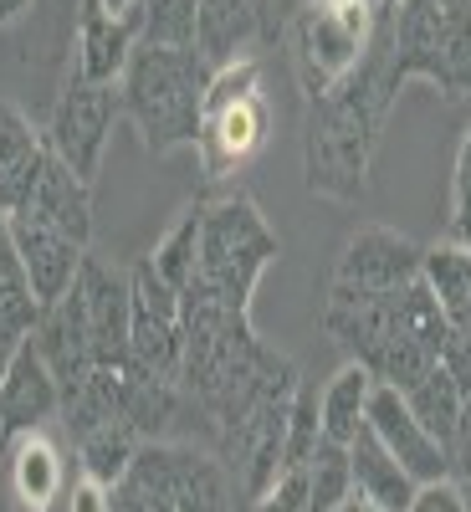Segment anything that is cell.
I'll use <instances>...</instances> for the list:
<instances>
[{
	"instance_id": "1f68e13d",
	"label": "cell",
	"mask_w": 471,
	"mask_h": 512,
	"mask_svg": "<svg viewBox=\"0 0 471 512\" xmlns=\"http://www.w3.org/2000/svg\"><path fill=\"white\" fill-rule=\"evenodd\" d=\"M446 241L471 246V128L456 149V169H451V210H446Z\"/></svg>"
},
{
	"instance_id": "d6986e66",
	"label": "cell",
	"mask_w": 471,
	"mask_h": 512,
	"mask_svg": "<svg viewBox=\"0 0 471 512\" xmlns=\"http://www.w3.org/2000/svg\"><path fill=\"white\" fill-rule=\"evenodd\" d=\"M52 149H47V134L16 108L0 98V210L16 216L26 205V195L36 190L41 169H47Z\"/></svg>"
},
{
	"instance_id": "5b68a950",
	"label": "cell",
	"mask_w": 471,
	"mask_h": 512,
	"mask_svg": "<svg viewBox=\"0 0 471 512\" xmlns=\"http://www.w3.org/2000/svg\"><path fill=\"white\" fill-rule=\"evenodd\" d=\"M277 251V231L251 195L236 190L221 200H200V272L185 292H205L210 303L231 313H251V297L277 262Z\"/></svg>"
},
{
	"instance_id": "6da1fadb",
	"label": "cell",
	"mask_w": 471,
	"mask_h": 512,
	"mask_svg": "<svg viewBox=\"0 0 471 512\" xmlns=\"http://www.w3.org/2000/svg\"><path fill=\"white\" fill-rule=\"evenodd\" d=\"M395 93L400 88L390 82V62H384V31H374L369 57L303 113V175L313 195L338 205L364 200L374 144L395 108Z\"/></svg>"
},
{
	"instance_id": "484cf974",
	"label": "cell",
	"mask_w": 471,
	"mask_h": 512,
	"mask_svg": "<svg viewBox=\"0 0 471 512\" xmlns=\"http://www.w3.org/2000/svg\"><path fill=\"white\" fill-rule=\"evenodd\" d=\"M72 446H77V472L98 477L103 487H118L128 477V466H134L144 436L128 420H103V425H93V431H82Z\"/></svg>"
},
{
	"instance_id": "e0dca14e",
	"label": "cell",
	"mask_w": 471,
	"mask_h": 512,
	"mask_svg": "<svg viewBox=\"0 0 471 512\" xmlns=\"http://www.w3.org/2000/svg\"><path fill=\"white\" fill-rule=\"evenodd\" d=\"M11 236H16L21 267L31 277V292H36L41 308L57 303L62 292H72L82 262H88V246L52 231V226H41V221H31V216H11Z\"/></svg>"
},
{
	"instance_id": "9c48e42d",
	"label": "cell",
	"mask_w": 471,
	"mask_h": 512,
	"mask_svg": "<svg viewBox=\"0 0 471 512\" xmlns=\"http://www.w3.org/2000/svg\"><path fill=\"white\" fill-rule=\"evenodd\" d=\"M128 292H134V323H128V364L144 374L180 379L185 364V328H180V292L169 287L149 256H139L128 272Z\"/></svg>"
},
{
	"instance_id": "f35d334b",
	"label": "cell",
	"mask_w": 471,
	"mask_h": 512,
	"mask_svg": "<svg viewBox=\"0 0 471 512\" xmlns=\"http://www.w3.org/2000/svg\"><path fill=\"white\" fill-rule=\"evenodd\" d=\"M395 6H400V0H374V11H379V21H384V16H390Z\"/></svg>"
},
{
	"instance_id": "4fadbf2b",
	"label": "cell",
	"mask_w": 471,
	"mask_h": 512,
	"mask_svg": "<svg viewBox=\"0 0 471 512\" xmlns=\"http://www.w3.org/2000/svg\"><path fill=\"white\" fill-rule=\"evenodd\" d=\"M77 297H82V313H88L98 369L128 364V323H134V292H128V277L113 262H103V256L88 251V262H82V272H77Z\"/></svg>"
},
{
	"instance_id": "9a60e30c",
	"label": "cell",
	"mask_w": 471,
	"mask_h": 512,
	"mask_svg": "<svg viewBox=\"0 0 471 512\" xmlns=\"http://www.w3.org/2000/svg\"><path fill=\"white\" fill-rule=\"evenodd\" d=\"M0 461H6V472H0V477H6L11 502L21 512H57L62 507L72 472H67L62 446L47 431H31V436L6 441V456H0Z\"/></svg>"
},
{
	"instance_id": "8d00e7d4",
	"label": "cell",
	"mask_w": 471,
	"mask_h": 512,
	"mask_svg": "<svg viewBox=\"0 0 471 512\" xmlns=\"http://www.w3.org/2000/svg\"><path fill=\"white\" fill-rule=\"evenodd\" d=\"M134 6H139V0H103V11H113V16H128Z\"/></svg>"
},
{
	"instance_id": "30bf717a",
	"label": "cell",
	"mask_w": 471,
	"mask_h": 512,
	"mask_svg": "<svg viewBox=\"0 0 471 512\" xmlns=\"http://www.w3.org/2000/svg\"><path fill=\"white\" fill-rule=\"evenodd\" d=\"M113 118H118V88H98V82H82L72 77L57 108H52V123H47V149L72 169L77 180H98V164H103V149H108V134H113Z\"/></svg>"
},
{
	"instance_id": "d6a6232c",
	"label": "cell",
	"mask_w": 471,
	"mask_h": 512,
	"mask_svg": "<svg viewBox=\"0 0 471 512\" xmlns=\"http://www.w3.org/2000/svg\"><path fill=\"white\" fill-rule=\"evenodd\" d=\"M251 512H308V477H303V466L282 472L262 497L251 502Z\"/></svg>"
},
{
	"instance_id": "ac0fdd59",
	"label": "cell",
	"mask_w": 471,
	"mask_h": 512,
	"mask_svg": "<svg viewBox=\"0 0 471 512\" xmlns=\"http://www.w3.org/2000/svg\"><path fill=\"white\" fill-rule=\"evenodd\" d=\"M139 47L134 16H113L103 11V0H82L77 16V57H72V77L98 82V88H118V77Z\"/></svg>"
},
{
	"instance_id": "7402d4cb",
	"label": "cell",
	"mask_w": 471,
	"mask_h": 512,
	"mask_svg": "<svg viewBox=\"0 0 471 512\" xmlns=\"http://www.w3.org/2000/svg\"><path fill=\"white\" fill-rule=\"evenodd\" d=\"M349 466H354V502H364L374 512H405L410 507L415 477L379 446V436L369 431V425L349 441Z\"/></svg>"
},
{
	"instance_id": "f546056e",
	"label": "cell",
	"mask_w": 471,
	"mask_h": 512,
	"mask_svg": "<svg viewBox=\"0 0 471 512\" xmlns=\"http://www.w3.org/2000/svg\"><path fill=\"white\" fill-rule=\"evenodd\" d=\"M149 262L175 292H185L195 282V272H200V205H190L185 216L164 231V241L149 251Z\"/></svg>"
},
{
	"instance_id": "7c38bea8",
	"label": "cell",
	"mask_w": 471,
	"mask_h": 512,
	"mask_svg": "<svg viewBox=\"0 0 471 512\" xmlns=\"http://www.w3.org/2000/svg\"><path fill=\"white\" fill-rule=\"evenodd\" d=\"M369 431L379 436V446L390 451L405 472L415 477V487L425 482H446L451 477V451L425 431V425L415 420V410L405 405L400 390H390V384H374V395H369Z\"/></svg>"
},
{
	"instance_id": "60d3db41",
	"label": "cell",
	"mask_w": 471,
	"mask_h": 512,
	"mask_svg": "<svg viewBox=\"0 0 471 512\" xmlns=\"http://www.w3.org/2000/svg\"><path fill=\"white\" fill-rule=\"evenodd\" d=\"M0 456H6V425H0Z\"/></svg>"
},
{
	"instance_id": "d590c367",
	"label": "cell",
	"mask_w": 471,
	"mask_h": 512,
	"mask_svg": "<svg viewBox=\"0 0 471 512\" xmlns=\"http://www.w3.org/2000/svg\"><path fill=\"white\" fill-rule=\"evenodd\" d=\"M26 6H31V0H0V26H11Z\"/></svg>"
},
{
	"instance_id": "cb8c5ba5",
	"label": "cell",
	"mask_w": 471,
	"mask_h": 512,
	"mask_svg": "<svg viewBox=\"0 0 471 512\" xmlns=\"http://www.w3.org/2000/svg\"><path fill=\"white\" fill-rule=\"evenodd\" d=\"M36 292H31V277L21 267V251H16V236H11V216L0 210V349H16L31 338L36 328Z\"/></svg>"
},
{
	"instance_id": "4316f807",
	"label": "cell",
	"mask_w": 471,
	"mask_h": 512,
	"mask_svg": "<svg viewBox=\"0 0 471 512\" xmlns=\"http://www.w3.org/2000/svg\"><path fill=\"white\" fill-rule=\"evenodd\" d=\"M405 405L415 410V420L431 431L446 451H451V441H456V431H461V410H466V400H461V384L451 379V369L436 359L431 369H425L410 390H405Z\"/></svg>"
},
{
	"instance_id": "836d02e7",
	"label": "cell",
	"mask_w": 471,
	"mask_h": 512,
	"mask_svg": "<svg viewBox=\"0 0 471 512\" xmlns=\"http://www.w3.org/2000/svg\"><path fill=\"white\" fill-rule=\"evenodd\" d=\"M62 512H113V487H103V482L88 477V472H77V477L67 482Z\"/></svg>"
},
{
	"instance_id": "44dd1931",
	"label": "cell",
	"mask_w": 471,
	"mask_h": 512,
	"mask_svg": "<svg viewBox=\"0 0 471 512\" xmlns=\"http://www.w3.org/2000/svg\"><path fill=\"white\" fill-rule=\"evenodd\" d=\"M262 31V0H200L195 21V52L210 72L236 67L251 57V41Z\"/></svg>"
},
{
	"instance_id": "603a6c76",
	"label": "cell",
	"mask_w": 471,
	"mask_h": 512,
	"mask_svg": "<svg viewBox=\"0 0 471 512\" xmlns=\"http://www.w3.org/2000/svg\"><path fill=\"white\" fill-rule=\"evenodd\" d=\"M420 282L431 287L436 308L446 313L451 333H471V246L436 241L420 256Z\"/></svg>"
},
{
	"instance_id": "ab89813d",
	"label": "cell",
	"mask_w": 471,
	"mask_h": 512,
	"mask_svg": "<svg viewBox=\"0 0 471 512\" xmlns=\"http://www.w3.org/2000/svg\"><path fill=\"white\" fill-rule=\"evenodd\" d=\"M338 512H374V507H364V502H349V507H338Z\"/></svg>"
},
{
	"instance_id": "f1b7e54d",
	"label": "cell",
	"mask_w": 471,
	"mask_h": 512,
	"mask_svg": "<svg viewBox=\"0 0 471 512\" xmlns=\"http://www.w3.org/2000/svg\"><path fill=\"white\" fill-rule=\"evenodd\" d=\"M308 477V512H338L354 502V466H349V446L338 441H318L313 461L303 466Z\"/></svg>"
},
{
	"instance_id": "e575fe53",
	"label": "cell",
	"mask_w": 471,
	"mask_h": 512,
	"mask_svg": "<svg viewBox=\"0 0 471 512\" xmlns=\"http://www.w3.org/2000/svg\"><path fill=\"white\" fill-rule=\"evenodd\" d=\"M405 512H466V497H461V487L451 477L446 482H425V487H415Z\"/></svg>"
},
{
	"instance_id": "83f0119b",
	"label": "cell",
	"mask_w": 471,
	"mask_h": 512,
	"mask_svg": "<svg viewBox=\"0 0 471 512\" xmlns=\"http://www.w3.org/2000/svg\"><path fill=\"white\" fill-rule=\"evenodd\" d=\"M139 47H195L200 0H139L134 11Z\"/></svg>"
},
{
	"instance_id": "5bb4252c",
	"label": "cell",
	"mask_w": 471,
	"mask_h": 512,
	"mask_svg": "<svg viewBox=\"0 0 471 512\" xmlns=\"http://www.w3.org/2000/svg\"><path fill=\"white\" fill-rule=\"evenodd\" d=\"M57 415H62V384L26 338V344L11 349L6 369H0V425H6V441L47 431V420Z\"/></svg>"
},
{
	"instance_id": "277c9868",
	"label": "cell",
	"mask_w": 471,
	"mask_h": 512,
	"mask_svg": "<svg viewBox=\"0 0 471 512\" xmlns=\"http://www.w3.org/2000/svg\"><path fill=\"white\" fill-rule=\"evenodd\" d=\"M390 82H431L446 98H471V0H400L379 21Z\"/></svg>"
},
{
	"instance_id": "8fae6325",
	"label": "cell",
	"mask_w": 471,
	"mask_h": 512,
	"mask_svg": "<svg viewBox=\"0 0 471 512\" xmlns=\"http://www.w3.org/2000/svg\"><path fill=\"white\" fill-rule=\"evenodd\" d=\"M420 256L425 246L390 231V226H364L344 241L333 267V287L344 292H400L420 277Z\"/></svg>"
},
{
	"instance_id": "3957f363",
	"label": "cell",
	"mask_w": 471,
	"mask_h": 512,
	"mask_svg": "<svg viewBox=\"0 0 471 512\" xmlns=\"http://www.w3.org/2000/svg\"><path fill=\"white\" fill-rule=\"evenodd\" d=\"M210 67L195 47H134L118 77V113L139 128L149 154L195 149Z\"/></svg>"
},
{
	"instance_id": "4dcf8cb0",
	"label": "cell",
	"mask_w": 471,
	"mask_h": 512,
	"mask_svg": "<svg viewBox=\"0 0 471 512\" xmlns=\"http://www.w3.org/2000/svg\"><path fill=\"white\" fill-rule=\"evenodd\" d=\"M323 441V420H318V390L313 384H297L292 395V415H287V472L292 466H308L313 451Z\"/></svg>"
},
{
	"instance_id": "d4e9b609",
	"label": "cell",
	"mask_w": 471,
	"mask_h": 512,
	"mask_svg": "<svg viewBox=\"0 0 471 512\" xmlns=\"http://www.w3.org/2000/svg\"><path fill=\"white\" fill-rule=\"evenodd\" d=\"M369 395H374V374L364 364H344L328 384H323V395H318V420H323V441H338V446H349L359 431H364V420H369Z\"/></svg>"
},
{
	"instance_id": "2e32d148",
	"label": "cell",
	"mask_w": 471,
	"mask_h": 512,
	"mask_svg": "<svg viewBox=\"0 0 471 512\" xmlns=\"http://www.w3.org/2000/svg\"><path fill=\"white\" fill-rule=\"evenodd\" d=\"M31 349L47 359V369L57 374L62 390H67V384H77V379H88V374L98 369V359H93V333H88V313H82L77 282H72V292H62L57 303H47V308L36 313Z\"/></svg>"
},
{
	"instance_id": "52a82bcc",
	"label": "cell",
	"mask_w": 471,
	"mask_h": 512,
	"mask_svg": "<svg viewBox=\"0 0 471 512\" xmlns=\"http://www.w3.org/2000/svg\"><path fill=\"white\" fill-rule=\"evenodd\" d=\"M379 11L374 0H308L287 26V47H292V72L303 98H323L344 82L374 47Z\"/></svg>"
},
{
	"instance_id": "ba28073f",
	"label": "cell",
	"mask_w": 471,
	"mask_h": 512,
	"mask_svg": "<svg viewBox=\"0 0 471 512\" xmlns=\"http://www.w3.org/2000/svg\"><path fill=\"white\" fill-rule=\"evenodd\" d=\"M113 512H231V482L190 446L144 441L128 477L113 487Z\"/></svg>"
},
{
	"instance_id": "8992f818",
	"label": "cell",
	"mask_w": 471,
	"mask_h": 512,
	"mask_svg": "<svg viewBox=\"0 0 471 512\" xmlns=\"http://www.w3.org/2000/svg\"><path fill=\"white\" fill-rule=\"evenodd\" d=\"M272 139V108L262 93V62L246 57L236 67L210 72L205 88V113H200V169L205 180H231L236 169H246Z\"/></svg>"
},
{
	"instance_id": "7a4b0ae2",
	"label": "cell",
	"mask_w": 471,
	"mask_h": 512,
	"mask_svg": "<svg viewBox=\"0 0 471 512\" xmlns=\"http://www.w3.org/2000/svg\"><path fill=\"white\" fill-rule=\"evenodd\" d=\"M323 333L354 364H364L374 374V384H390V390L405 395L410 384L441 359L446 338H451V323L436 308L431 287L415 277L400 292H344V287H328Z\"/></svg>"
},
{
	"instance_id": "ffe728a7",
	"label": "cell",
	"mask_w": 471,
	"mask_h": 512,
	"mask_svg": "<svg viewBox=\"0 0 471 512\" xmlns=\"http://www.w3.org/2000/svg\"><path fill=\"white\" fill-rule=\"evenodd\" d=\"M16 216H31V221H41V226H52V231L88 246L93 241V185L77 180L72 169L52 154L47 169H41V180H36V190L26 195V205L16 210Z\"/></svg>"
},
{
	"instance_id": "74e56055",
	"label": "cell",
	"mask_w": 471,
	"mask_h": 512,
	"mask_svg": "<svg viewBox=\"0 0 471 512\" xmlns=\"http://www.w3.org/2000/svg\"><path fill=\"white\" fill-rule=\"evenodd\" d=\"M0 512H21V507L11 502V487H6V477H0Z\"/></svg>"
}]
</instances>
